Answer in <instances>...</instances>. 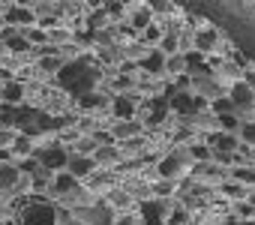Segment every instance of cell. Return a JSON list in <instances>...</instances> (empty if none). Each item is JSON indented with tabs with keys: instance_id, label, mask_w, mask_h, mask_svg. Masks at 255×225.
Returning <instances> with one entry per match:
<instances>
[{
	"instance_id": "6da1fadb",
	"label": "cell",
	"mask_w": 255,
	"mask_h": 225,
	"mask_svg": "<svg viewBox=\"0 0 255 225\" xmlns=\"http://www.w3.org/2000/svg\"><path fill=\"white\" fill-rule=\"evenodd\" d=\"M57 81H60L63 90H69L72 96L81 99V96L93 93V87H96V81H99V69L90 66L87 57H78V60H69V63L57 72Z\"/></svg>"
},
{
	"instance_id": "7a4b0ae2",
	"label": "cell",
	"mask_w": 255,
	"mask_h": 225,
	"mask_svg": "<svg viewBox=\"0 0 255 225\" xmlns=\"http://www.w3.org/2000/svg\"><path fill=\"white\" fill-rule=\"evenodd\" d=\"M57 216H60V210H57L51 201H42L39 195H33L30 204L18 213L21 225H57V222H60Z\"/></svg>"
},
{
	"instance_id": "3957f363",
	"label": "cell",
	"mask_w": 255,
	"mask_h": 225,
	"mask_svg": "<svg viewBox=\"0 0 255 225\" xmlns=\"http://www.w3.org/2000/svg\"><path fill=\"white\" fill-rule=\"evenodd\" d=\"M72 216H78L81 225H114V219H117L111 204H105V201H96V204H87V207H75Z\"/></svg>"
},
{
	"instance_id": "277c9868",
	"label": "cell",
	"mask_w": 255,
	"mask_h": 225,
	"mask_svg": "<svg viewBox=\"0 0 255 225\" xmlns=\"http://www.w3.org/2000/svg\"><path fill=\"white\" fill-rule=\"evenodd\" d=\"M33 159H36V162H39V168H45V171L66 168V162H69L66 147H60V144H45V147H36Z\"/></svg>"
},
{
	"instance_id": "5b68a950",
	"label": "cell",
	"mask_w": 255,
	"mask_h": 225,
	"mask_svg": "<svg viewBox=\"0 0 255 225\" xmlns=\"http://www.w3.org/2000/svg\"><path fill=\"white\" fill-rule=\"evenodd\" d=\"M3 21H6L9 27H15V30H18V24L27 30V27H33V21H36V9H30V6H6Z\"/></svg>"
},
{
	"instance_id": "8992f818",
	"label": "cell",
	"mask_w": 255,
	"mask_h": 225,
	"mask_svg": "<svg viewBox=\"0 0 255 225\" xmlns=\"http://www.w3.org/2000/svg\"><path fill=\"white\" fill-rule=\"evenodd\" d=\"M24 171L18 165H9V162H0V192H9V189H18Z\"/></svg>"
},
{
	"instance_id": "52a82bcc",
	"label": "cell",
	"mask_w": 255,
	"mask_h": 225,
	"mask_svg": "<svg viewBox=\"0 0 255 225\" xmlns=\"http://www.w3.org/2000/svg\"><path fill=\"white\" fill-rule=\"evenodd\" d=\"M66 171L78 180V177H87V174H93L96 171V159L93 156H69V162H66Z\"/></svg>"
},
{
	"instance_id": "ba28073f",
	"label": "cell",
	"mask_w": 255,
	"mask_h": 225,
	"mask_svg": "<svg viewBox=\"0 0 255 225\" xmlns=\"http://www.w3.org/2000/svg\"><path fill=\"white\" fill-rule=\"evenodd\" d=\"M231 102H234V111H249L252 102H255V90L240 81V84L231 87Z\"/></svg>"
},
{
	"instance_id": "9c48e42d",
	"label": "cell",
	"mask_w": 255,
	"mask_h": 225,
	"mask_svg": "<svg viewBox=\"0 0 255 225\" xmlns=\"http://www.w3.org/2000/svg\"><path fill=\"white\" fill-rule=\"evenodd\" d=\"M51 192L54 195H78V180L69 174V171H60L57 177H54V183H51Z\"/></svg>"
},
{
	"instance_id": "30bf717a",
	"label": "cell",
	"mask_w": 255,
	"mask_h": 225,
	"mask_svg": "<svg viewBox=\"0 0 255 225\" xmlns=\"http://www.w3.org/2000/svg\"><path fill=\"white\" fill-rule=\"evenodd\" d=\"M111 111H114V117H120V120H132V114H135V99L132 96H114Z\"/></svg>"
},
{
	"instance_id": "8fae6325",
	"label": "cell",
	"mask_w": 255,
	"mask_h": 225,
	"mask_svg": "<svg viewBox=\"0 0 255 225\" xmlns=\"http://www.w3.org/2000/svg\"><path fill=\"white\" fill-rule=\"evenodd\" d=\"M138 129H141V123H135V120H120V123H111V138L129 141L132 135H138Z\"/></svg>"
},
{
	"instance_id": "7c38bea8",
	"label": "cell",
	"mask_w": 255,
	"mask_h": 225,
	"mask_svg": "<svg viewBox=\"0 0 255 225\" xmlns=\"http://www.w3.org/2000/svg\"><path fill=\"white\" fill-rule=\"evenodd\" d=\"M180 168H183V156H180V153H168L165 159H159V174H162L165 180L177 177V174H180Z\"/></svg>"
},
{
	"instance_id": "4fadbf2b",
	"label": "cell",
	"mask_w": 255,
	"mask_h": 225,
	"mask_svg": "<svg viewBox=\"0 0 255 225\" xmlns=\"http://www.w3.org/2000/svg\"><path fill=\"white\" fill-rule=\"evenodd\" d=\"M0 99H3L6 105H18V102L24 99V84H18V81H9L3 90H0Z\"/></svg>"
},
{
	"instance_id": "5bb4252c",
	"label": "cell",
	"mask_w": 255,
	"mask_h": 225,
	"mask_svg": "<svg viewBox=\"0 0 255 225\" xmlns=\"http://www.w3.org/2000/svg\"><path fill=\"white\" fill-rule=\"evenodd\" d=\"M216 45V30L213 27H201L195 33V51H210Z\"/></svg>"
},
{
	"instance_id": "9a60e30c",
	"label": "cell",
	"mask_w": 255,
	"mask_h": 225,
	"mask_svg": "<svg viewBox=\"0 0 255 225\" xmlns=\"http://www.w3.org/2000/svg\"><path fill=\"white\" fill-rule=\"evenodd\" d=\"M9 153H12V156H33V153H36L33 138H27V135H15V141H12Z\"/></svg>"
},
{
	"instance_id": "2e32d148",
	"label": "cell",
	"mask_w": 255,
	"mask_h": 225,
	"mask_svg": "<svg viewBox=\"0 0 255 225\" xmlns=\"http://www.w3.org/2000/svg\"><path fill=\"white\" fill-rule=\"evenodd\" d=\"M78 105H81L84 111H96V108H108L111 102H108V99H105L102 93H96V90H93V93H87V96H81V99H78Z\"/></svg>"
},
{
	"instance_id": "e0dca14e",
	"label": "cell",
	"mask_w": 255,
	"mask_h": 225,
	"mask_svg": "<svg viewBox=\"0 0 255 225\" xmlns=\"http://www.w3.org/2000/svg\"><path fill=\"white\" fill-rule=\"evenodd\" d=\"M201 96H192V93H177L174 96V108L177 111H195V108H201V102H198Z\"/></svg>"
},
{
	"instance_id": "ac0fdd59",
	"label": "cell",
	"mask_w": 255,
	"mask_h": 225,
	"mask_svg": "<svg viewBox=\"0 0 255 225\" xmlns=\"http://www.w3.org/2000/svg\"><path fill=\"white\" fill-rule=\"evenodd\" d=\"M138 66H144L150 75H156V72H162V66H165V57H162V51H153L147 60H141Z\"/></svg>"
},
{
	"instance_id": "d6986e66",
	"label": "cell",
	"mask_w": 255,
	"mask_h": 225,
	"mask_svg": "<svg viewBox=\"0 0 255 225\" xmlns=\"http://www.w3.org/2000/svg\"><path fill=\"white\" fill-rule=\"evenodd\" d=\"M93 159H96V165L114 162V159H117V150H114V144H105V147H99V150L93 153Z\"/></svg>"
},
{
	"instance_id": "ffe728a7",
	"label": "cell",
	"mask_w": 255,
	"mask_h": 225,
	"mask_svg": "<svg viewBox=\"0 0 255 225\" xmlns=\"http://www.w3.org/2000/svg\"><path fill=\"white\" fill-rule=\"evenodd\" d=\"M144 216H147V225H159L162 204H159V201H150V204H144Z\"/></svg>"
},
{
	"instance_id": "44dd1931",
	"label": "cell",
	"mask_w": 255,
	"mask_h": 225,
	"mask_svg": "<svg viewBox=\"0 0 255 225\" xmlns=\"http://www.w3.org/2000/svg\"><path fill=\"white\" fill-rule=\"evenodd\" d=\"M189 156H195V159H210V156H213V147H207V144L195 141V144L189 147Z\"/></svg>"
},
{
	"instance_id": "7402d4cb",
	"label": "cell",
	"mask_w": 255,
	"mask_h": 225,
	"mask_svg": "<svg viewBox=\"0 0 255 225\" xmlns=\"http://www.w3.org/2000/svg\"><path fill=\"white\" fill-rule=\"evenodd\" d=\"M15 135H18V132L0 129V150H9V147H12V141H15Z\"/></svg>"
},
{
	"instance_id": "603a6c76",
	"label": "cell",
	"mask_w": 255,
	"mask_h": 225,
	"mask_svg": "<svg viewBox=\"0 0 255 225\" xmlns=\"http://www.w3.org/2000/svg\"><path fill=\"white\" fill-rule=\"evenodd\" d=\"M183 66H186V57H171V60L165 63V69H168L171 75H177V72H183Z\"/></svg>"
},
{
	"instance_id": "cb8c5ba5",
	"label": "cell",
	"mask_w": 255,
	"mask_h": 225,
	"mask_svg": "<svg viewBox=\"0 0 255 225\" xmlns=\"http://www.w3.org/2000/svg\"><path fill=\"white\" fill-rule=\"evenodd\" d=\"M9 48H12V51H27L30 42H27L24 36H12V39H9Z\"/></svg>"
},
{
	"instance_id": "d4e9b609",
	"label": "cell",
	"mask_w": 255,
	"mask_h": 225,
	"mask_svg": "<svg viewBox=\"0 0 255 225\" xmlns=\"http://www.w3.org/2000/svg\"><path fill=\"white\" fill-rule=\"evenodd\" d=\"M159 51H177V39L174 36H162V42H159Z\"/></svg>"
},
{
	"instance_id": "484cf974",
	"label": "cell",
	"mask_w": 255,
	"mask_h": 225,
	"mask_svg": "<svg viewBox=\"0 0 255 225\" xmlns=\"http://www.w3.org/2000/svg\"><path fill=\"white\" fill-rule=\"evenodd\" d=\"M159 33H162V30H159V24H150V27L144 30V39H147V42H156V39H159ZM159 42H162V39H159Z\"/></svg>"
},
{
	"instance_id": "4316f807",
	"label": "cell",
	"mask_w": 255,
	"mask_h": 225,
	"mask_svg": "<svg viewBox=\"0 0 255 225\" xmlns=\"http://www.w3.org/2000/svg\"><path fill=\"white\" fill-rule=\"evenodd\" d=\"M48 39L51 42H63V39H69V30H48Z\"/></svg>"
},
{
	"instance_id": "83f0119b",
	"label": "cell",
	"mask_w": 255,
	"mask_h": 225,
	"mask_svg": "<svg viewBox=\"0 0 255 225\" xmlns=\"http://www.w3.org/2000/svg\"><path fill=\"white\" fill-rule=\"evenodd\" d=\"M114 225H138V219H135V216H129V213H123V216H117V219H114Z\"/></svg>"
},
{
	"instance_id": "f1b7e54d",
	"label": "cell",
	"mask_w": 255,
	"mask_h": 225,
	"mask_svg": "<svg viewBox=\"0 0 255 225\" xmlns=\"http://www.w3.org/2000/svg\"><path fill=\"white\" fill-rule=\"evenodd\" d=\"M174 189V183L171 180H162V183H156V195H168Z\"/></svg>"
},
{
	"instance_id": "f546056e",
	"label": "cell",
	"mask_w": 255,
	"mask_h": 225,
	"mask_svg": "<svg viewBox=\"0 0 255 225\" xmlns=\"http://www.w3.org/2000/svg\"><path fill=\"white\" fill-rule=\"evenodd\" d=\"M171 225H183V210H174L171 213Z\"/></svg>"
},
{
	"instance_id": "4dcf8cb0",
	"label": "cell",
	"mask_w": 255,
	"mask_h": 225,
	"mask_svg": "<svg viewBox=\"0 0 255 225\" xmlns=\"http://www.w3.org/2000/svg\"><path fill=\"white\" fill-rule=\"evenodd\" d=\"M243 84H246V87H252V90H255V72H246V81H243Z\"/></svg>"
},
{
	"instance_id": "1f68e13d",
	"label": "cell",
	"mask_w": 255,
	"mask_h": 225,
	"mask_svg": "<svg viewBox=\"0 0 255 225\" xmlns=\"http://www.w3.org/2000/svg\"><path fill=\"white\" fill-rule=\"evenodd\" d=\"M249 201H252V207H255V192H252V195H249Z\"/></svg>"
},
{
	"instance_id": "d6a6232c",
	"label": "cell",
	"mask_w": 255,
	"mask_h": 225,
	"mask_svg": "<svg viewBox=\"0 0 255 225\" xmlns=\"http://www.w3.org/2000/svg\"><path fill=\"white\" fill-rule=\"evenodd\" d=\"M3 87H6V84H3V81H0V90H3Z\"/></svg>"
},
{
	"instance_id": "836d02e7",
	"label": "cell",
	"mask_w": 255,
	"mask_h": 225,
	"mask_svg": "<svg viewBox=\"0 0 255 225\" xmlns=\"http://www.w3.org/2000/svg\"><path fill=\"white\" fill-rule=\"evenodd\" d=\"M0 24H3V27H6V21H3V18H0Z\"/></svg>"
},
{
	"instance_id": "e575fe53",
	"label": "cell",
	"mask_w": 255,
	"mask_h": 225,
	"mask_svg": "<svg viewBox=\"0 0 255 225\" xmlns=\"http://www.w3.org/2000/svg\"><path fill=\"white\" fill-rule=\"evenodd\" d=\"M0 126H3V120H0Z\"/></svg>"
}]
</instances>
